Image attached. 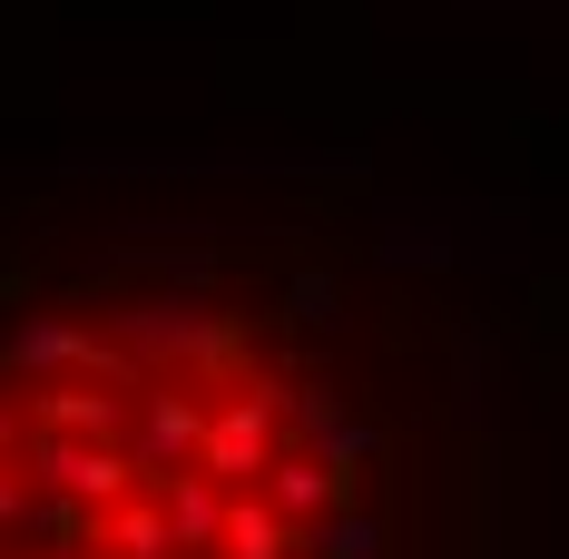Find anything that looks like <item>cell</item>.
<instances>
[{
  "label": "cell",
  "mask_w": 569,
  "mask_h": 559,
  "mask_svg": "<svg viewBox=\"0 0 569 559\" xmlns=\"http://www.w3.org/2000/svg\"><path fill=\"white\" fill-rule=\"evenodd\" d=\"M0 559H491L481 353L335 207L0 187Z\"/></svg>",
  "instance_id": "6da1fadb"
}]
</instances>
